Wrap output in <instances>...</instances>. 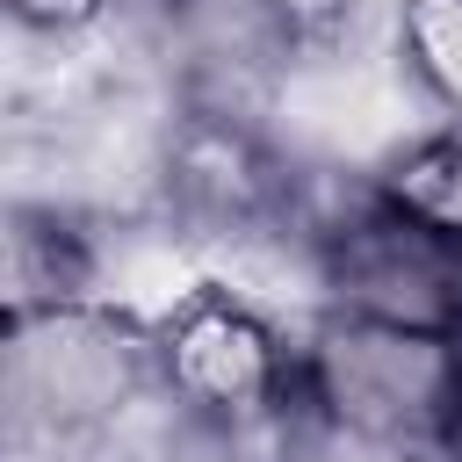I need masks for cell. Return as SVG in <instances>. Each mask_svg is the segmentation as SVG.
Wrapping results in <instances>:
<instances>
[{
	"instance_id": "cell-1",
	"label": "cell",
	"mask_w": 462,
	"mask_h": 462,
	"mask_svg": "<svg viewBox=\"0 0 462 462\" xmlns=\"http://www.w3.org/2000/svg\"><path fill=\"white\" fill-rule=\"evenodd\" d=\"M159 383V325L108 303H58L7 318V404L22 426L87 433Z\"/></svg>"
},
{
	"instance_id": "cell-2",
	"label": "cell",
	"mask_w": 462,
	"mask_h": 462,
	"mask_svg": "<svg viewBox=\"0 0 462 462\" xmlns=\"http://www.w3.org/2000/svg\"><path fill=\"white\" fill-rule=\"evenodd\" d=\"M296 368H303V404L332 419L339 433L375 440V448H433L440 411L462 383V346L325 310Z\"/></svg>"
},
{
	"instance_id": "cell-3",
	"label": "cell",
	"mask_w": 462,
	"mask_h": 462,
	"mask_svg": "<svg viewBox=\"0 0 462 462\" xmlns=\"http://www.w3.org/2000/svg\"><path fill=\"white\" fill-rule=\"evenodd\" d=\"M318 282L332 318L462 346V238L411 224L375 195L318 231Z\"/></svg>"
},
{
	"instance_id": "cell-4",
	"label": "cell",
	"mask_w": 462,
	"mask_h": 462,
	"mask_svg": "<svg viewBox=\"0 0 462 462\" xmlns=\"http://www.w3.org/2000/svg\"><path fill=\"white\" fill-rule=\"evenodd\" d=\"M159 383L224 433L274 426L282 404H303L296 354L231 289H195L188 303L159 318Z\"/></svg>"
},
{
	"instance_id": "cell-5",
	"label": "cell",
	"mask_w": 462,
	"mask_h": 462,
	"mask_svg": "<svg viewBox=\"0 0 462 462\" xmlns=\"http://www.w3.org/2000/svg\"><path fill=\"white\" fill-rule=\"evenodd\" d=\"M166 209L195 238H245L289 209V166L253 116L188 108L166 137Z\"/></svg>"
},
{
	"instance_id": "cell-6",
	"label": "cell",
	"mask_w": 462,
	"mask_h": 462,
	"mask_svg": "<svg viewBox=\"0 0 462 462\" xmlns=\"http://www.w3.org/2000/svg\"><path fill=\"white\" fill-rule=\"evenodd\" d=\"M296 51L289 0H166V58L180 65L188 108L253 116Z\"/></svg>"
},
{
	"instance_id": "cell-7",
	"label": "cell",
	"mask_w": 462,
	"mask_h": 462,
	"mask_svg": "<svg viewBox=\"0 0 462 462\" xmlns=\"http://www.w3.org/2000/svg\"><path fill=\"white\" fill-rule=\"evenodd\" d=\"M94 289V253L58 209H14L7 217V318L87 303Z\"/></svg>"
},
{
	"instance_id": "cell-8",
	"label": "cell",
	"mask_w": 462,
	"mask_h": 462,
	"mask_svg": "<svg viewBox=\"0 0 462 462\" xmlns=\"http://www.w3.org/2000/svg\"><path fill=\"white\" fill-rule=\"evenodd\" d=\"M368 195L390 202V209L411 217V224H433V231L462 238V130H433V137L404 144V152L375 173Z\"/></svg>"
},
{
	"instance_id": "cell-9",
	"label": "cell",
	"mask_w": 462,
	"mask_h": 462,
	"mask_svg": "<svg viewBox=\"0 0 462 462\" xmlns=\"http://www.w3.org/2000/svg\"><path fill=\"white\" fill-rule=\"evenodd\" d=\"M397 58L448 130H462V0H397Z\"/></svg>"
},
{
	"instance_id": "cell-10",
	"label": "cell",
	"mask_w": 462,
	"mask_h": 462,
	"mask_svg": "<svg viewBox=\"0 0 462 462\" xmlns=\"http://www.w3.org/2000/svg\"><path fill=\"white\" fill-rule=\"evenodd\" d=\"M101 7L108 0H7V14L22 29H36V36H72V29L101 22Z\"/></svg>"
},
{
	"instance_id": "cell-11",
	"label": "cell",
	"mask_w": 462,
	"mask_h": 462,
	"mask_svg": "<svg viewBox=\"0 0 462 462\" xmlns=\"http://www.w3.org/2000/svg\"><path fill=\"white\" fill-rule=\"evenodd\" d=\"M433 455H440V462H462V383H455V397H448V411H440Z\"/></svg>"
}]
</instances>
